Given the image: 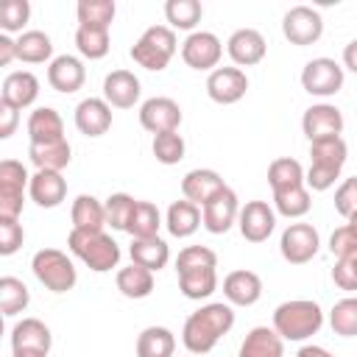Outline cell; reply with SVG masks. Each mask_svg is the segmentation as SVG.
<instances>
[{
  "mask_svg": "<svg viewBox=\"0 0 357 357\" xmlns=\"http://www.w3.org/2000/svg\"><path fill=\"white\" fill-rule=\"evenodd\" d=\"M234 326V310L231 304L215 301V304H204L201 310H195L181 329V340L187 346L190 354H206L215 349V343L229 335V329Z\"/></svg>",
  "mask_w": 357,
  "mask_h": 357,
  "instance_id": "6da1fadb",
  "label": "cell"
},
{
  "mask_svg": "<svg viewBox=\"0 0 357 357\" xmlns=\"http://www.w3.org/2000/svg\"><path fill=\"white\" fill-rule=\"evenodd\" d=\"M346 156H349V148H346L343 137H329V139L310 142V170L304 173L307 190H315V192L329 190L340 178Z\"/></svg>",
  "mask_w": 357,
  "mask_h": 357,
  "instance_id": "7a4b0ae2",
  "label": "cell"
},
{
  "mask_svg": "<svg viewBox=\"0 0 357 357\" xmlns=\"http://www.w3.org/2000/svg\"><path fill=\"white\" fill-rule=\"evenodd\" d=\"M324 326V312L312 298L282 301L273 310V329L282 340H307Z\"/></svg>",
  "mask_w": 357,
  "mask_h": 357,
  "instance_id": "3957f363",
  "label": "cell"
},
{
  "mask_svg": "<svg viewBox=\"0 0 357 357\" xmlns=\"http://www.w3.org/2000/svg\"><path fill=\"white\" fill-rule=\"evenodd\" d=\"M67 248L95 273H106L112 268H117L120 262V245L112 234L106 231H84V229H73L67 234Z\"/></svg>",
  "mask_w": 357,
  "mask_h": 357,
  "instance_id": "277c9868",
  "label": "cell"
},
{
  "mask_svg": "<svg viewBox=\"0 0 357 357\" xmlns=\"http://www.w3.org/2000/svg\"><path fill=\"white\" fill-rule=\"evenodd\" d=\"M176 47H178V42H176L173 28H167V25H151V28L134 42L131 59H134L139 67L159 73V70H165V67L170 64V59L176 56Z\"/></svg>",
  "mask_w": 357,
  "mask_h": 357,
  "instance_id": "5b68a950",
  "label": "cell"
},
{
  "mask_svg": "<svg viewBox=\"0 0 357 357\" xmlns=\"http://www.w3.org/2000/svg\"><path fill=\"white\" fill-rule=\"evenodd\" d=\"M31 271L39 279V284H45L50 293H67L78 282V273H75L73 259L64 251H59V248H42V251H36L33 259H31Z\"/></svg>",
  "mask_w": 357,
  "mask_h": 357,
  "instance_id": "8992f818",
  "label": "cell"
},
{
  "mask_svg": "<svg viewBox=\"0 0 357 357\" xmlns=\"http://www.w3.org/2000/svg\"><path fill=\"white\" fill-rule=\"evenodd\" d=\"M28 184H31V176L22 167V162L17 159L0 162V218H20Z\"/></svg>",
  "mask_w": 357,
  "mask_h": 357,
  "instance_id": "52a82bcc",
  "label": "cell"
},
{
  "mask_svg": "<svg viewBox=\"0 0 357 357\" xmlns=\"http://www.w3.org/2000/svg\"><path fill=\"white\" fill-rule=\"evenodd\" d=\"M301 86H304V92L318 95V98L337 95L340 86H343V67L335 59H326V56L312 59L301 70Z\"/></svg>",
  "mask_w": 357,
  "mask_h": 357,
  "instance_id": "ba28073f",
  "label": "cell"
},
{
  "mask_svg": "<svg viewBox=\"0 0 357 357\" xmlns=\"http://www.w3.org/2000/svg\"><path fill=\"white\" fill-rule=\"evenodd\" d=\"M318 245H321V237L312 223H290L279 240V251L290 265L310 262L318 254Z\"/></svg>",
  "mask_w": 357,
  "mask_h": 357,
  "instance_id": "9c48e42d",
  "label": "cell"
},
{
  "mask_svg": "<svg viewBox=\"0 0 357 357\" xmlns=\"http://www.w3.org/2000/svg\"><path fill=\"white\" fill-rule=\"evenodd\" d=\"M282 33L290 45H298V47H307L312 42L321 39L324 33V20L315 8L310 6H293L284 20H282Z\"/></svg>",
  "mask_w": 357,
  "mask_h": 357,
  "instance_id": "30bf717a",
  "label": "cell"
},
{
  "mask_svg": "<svg viewBox=\"0 0 357 357\" xmlns=\"http://www.w3.org/2000/svg\"><path fill=\"white\" fill-rule=\"evenodd\" d=\"M237 218H240V201L231 187H223L201 206L204 229L212 234H226L231 229V223H237Z\"/></svg>",
  "mask_w": 357,
  "mask_h": 357,
  "instance_id": "8fae6325",
  "label": "cell"
},
{
  "mask_svg": "<svg viewBox=\"0 0 357 357\" xmlns=\"http://www.w3.org/2000/svg\"><path fill=\"white\" fill-rule=\"evenodd\" d=\"M223 56V45L212 31H192L181 42V59L192 70H218V61Z\"/></svg>",
  "mask_w": 357,
  "mask_h": 357,
  "instance_id": "7c38bea8",
  "label": "cell"
},
{
  "mask_svg": "<svg viewBox=\"0 0 357 357\" xmlns=\"http://www.w3.org/2000/svg\"><path fill=\"white\" fill-rule=\"evenodd\" d=\"M139 126L145 131H151L153 137L165 134V131H178V126H181V106L173 98H165V95L148 98L139 106Z\"/></svg>",
  "mask_w": 357,
  "mask_h": 357,
  "instance_id": "4fadbf2b",
  "label": "cell"
},
{
  "mask_svg": "<svg viewBox=\"0 0 357 357\" xmlns=\"http://www.w3.org/2000/svg\"><path fill=\"white\" fill-rule=\"evenodd\" d=\"M237 226L248 243H265L276 229V209L268 201H245V206H240Z\"/></svg>",
  "mask_w": 357,
  "mask_h": 357,
  "instance_id": "5bb4252c",
  "label": "cell"
},
{
  "mask_svg": "<svg viewBox=\"0 0 357 357\" xmlns=\"http://www.w3.org/2000/svg\"><path fill=\"white\" fill-rule=\"evenodd\" d=\"M245 92H248V78L240 67H218L206 78V95L220 106L237 103Z\"/></svg>",
  "mask_w": 357,
  "mask_h": 357,
  "instance_id": "9a60e30c",
  "label": "cell"
},
{
  "mask_svg": "<svg viewBox=\"0 0 357 357\" xmlns=\"http://www.w3.org/2000/svg\"><path fill=\"white\" fill-rule=\"evenodd\" d=\"M301 131L307 134L310 142L318 139H329V137H340L343 131V114L337 106L332 103H315L304 112L301 117Z\"/></svg>",
  "mask_w": 357,
  "mask_h": 357,
  "instance_id": "2e32d148",
  "label": "cell"
},
{
  "mask_svg": "<svg viewBox=\"0 0 357 357\" xmlns=\"http://www.w3.org/2000/svg\"><path fill=\"white\" fill-rule=\"evenodd\" d=\"M142 95L139 78L128 70H112L103 78V100L114 109H131Z\"/></svg>",
  "mask_w": 357,
  "mask_h": 357,
  "instance_id": "e0dca14e",
  "label": "cell"
},
{
  "mask_svg": "<svg viewBox=\"0 0 357 357\" xmlns=\"http://www.w3.org/2000/svg\"><path fill=\"white\" fill-rule=\"evenodd\" d=\"M226 50H229V56H231V61H234L237 67H251V64H259V61L265 59L268 45H265V36H262L259 31H254V28H240V31H234V33L229 36Z\"/></svg>",
  "mask_w": 357,
  "mask_h": 357,
  "instance_id": "ac0fdd59",
  "label": "cell"
},
{
  "mask_svg": "<svg viewBox=\"0 0 357 357\" xmlns=\"http://www.w3.org/2000/svg\"><path fill=\"white\" fill-rule=\"evenodd\" d=\"M84 81H86V70H84L81 59H75V56H70V53L56 56V59L50 61V67H47V84H50L56 92H61V95L78 92V89L84 86Z\"/></svg>",
  "mask_w": 357,
  "mask_h": 357,
  "instance_id": "d6986e66",
  "label": "cell"
},
{
  "mask_svg": "<svg viewBox=\"0 0 357 357\" xmlns=\"http://www.w3.org/2000/svg\"><path fill=\"white\" fill-rule=\"evenodd\" d=\"M39 98V78L28 70H17L8 73L3 86H0V103L11 106V109H25Z\"/></svg>",
  "mask_w": 357,
  "mask_h": 357,
  "instance_id": "ffe728a7",
  "label": "cell"
},
{
  "mask_svg": "<svg viewBox=\"0 0 357 357\" xmlns=\"http://www.w3.org/2000/svg\"><path fill=\"white\" fill-rule=\"evenodd\" d=\"M75 128L84 137H103L112 128V106L103 98H84L75 106Z\"/></svg>",
  "mask_w": 357,
  "mask_h": 357,
  "instance_id": "44dd1931",
  "label": "cell"
},
{
  "mask_svg": "<svg viewBox=\"0 0 357 357\" xmlns=\"http://www.w3.org/2000/svg\"><path fill=\"white\" fill-rule=\"evenodd\" d=\"M31 201H36L42 209H53L67 198V178L59 170H36L28 184Z\"/></svg>",
  "mask_w": 357,
  "mask_h": 357,
  "instance_id": "7402d4cb",
  "label": "cell"
},
{
  "mask_svg": "<svg viewBox=\"0 0 357 357\" xmlns=\"http://www.w3.org/2000/svg\"><path fill=\"white\" fill-rule=\"evenodd\" d=\"M223 296L234 307H251L262 296V279L254 271H231L223 279Z\"/></svg>",
  "mask_w": 357,
  "mask_h": 357,
  "instance_id": "603a6c76",
  "label": "cell"
},
{
  "mask_svg": "<svg viewBox=\"0 0 357 357\" xmlns=\"http://www.w3.org/2000/svg\"><path fill=\"white\" fill-rule=\"evenodd\" d=\"M226 184L220 178L218 170H209V167H195L190 170L184 178H181V195L187 201H192L195 206H204L215 192H220Z\"/></svg>",
  "mask_w": 357,
  "mask_h": 357,
  "instance_id": "cb8c5ba5",
  "label": "cell"
},
{
  "mask_svg": "<svg viewBox=\"0 0 357 357\" xmlns=\"http://www.w3.org/2000/svg\"><path fill=\"white\" fill-rule=\"evenodd\" d=\"M284 354V340L273 326H254L245 340L240 343L237 357H282Z\"/></svg>",
  "mask_w": 357,
  "mask_h": 357,
  "instance_id": "d4e9b609",
  "label": "cell"
},
{
  "mask_svg": "<svg viewBox=\"0 0 357 357\" xmlns=\"http://www.w3.org/2000/svg\"><path fill=\"white\" fill-rule=\"evenodd\" d=\"M28 156H31L36 170H59L61 173L73 159V148H70L67 137L56 139V142H39V145L31 142L28 145Z\"/></svg>",
  "mask_w": 357,
  "mask_h": 357,
  "instance_id": "484cf974",
  "label": "cell"
},
{
  "mask_svg": "<svg viewBox=\"0 0 357 357\" xmlns=\"http://www.w3.org/2000/svg\"><path fill=\"white\" fill-rule=\"evenodd\" d=\"M28 137L31 142H56V139H64V120L56 109L50 106H39L31 112L28 117Z\"/></svg>",
  "mask_w": 357,
  "mask_h": 357,
  "instance_id": "4316f807",
  "label": "cell"
},
{
  "mask_svg": "<svg viewBox=\"0 0 357 357\" xmlns=\"http://www.w3.org/2000/svg\"><path fill=\"white\" fill-rule=\"evenodd\" d=\"M204 220H201V206H195L192 201H173L170 206H167V218H165V226H167V231L173 234V237H190V234H195L198 231V226H201Z\"/></svg>",
  "mask_w": 357,
  "mask_h": 357,
  "instance_id": "83f0119b",
  "label": "cell"
},
{
  "mask_svg": "<svg viewBox=\"0 0 357 357\" xmlns=\"http://www.w3.org/2000/svg\"><path fill=\"white\" fill-rule=\"evenodd\" d=\"M53 335L50 329L39 321V318H22L14 324L11 329V349H39V351H50Z\"/></svg>",
  "mask_w": 357,
  "mask_h": 357,
  "instance_id": "f1b7e54d",
  "label": "cell"
},
{
  "mask_svg": "<svg viewBox=\"0 0 357 357\" xmlns=\"http://www.w3.org/2000/svg\"><path fill=\"white\" fill-rule=\"evenodd\" d=\"M131 262L142 265L148 271H162L170 262V248L162 237H142V240H131Z\"/></svg>",
  "mask_w": 357,
  "mask_h": 357,
  "instance_id": "f546056e",
  "label": "cell"
},
{
  "mask_svg": "<svg viewBox=\"0 0 357 357\" xmlns=\"http://www.w3.org/2000/svg\"><path fill=\"white\" fill-rule=\"evenodd\" d=\"M70 218H73V229H84V231H103L106 226V206L95 198V195H78L73 201V209H70Z\"/></svg>",
  "mask_w": 357,
  "mask_h": 357,
  "instance_id": "4dcf8cb0",
  "label": "cell"
},
{
  "mask_svg": "<svg viewBox=\"0 0 357 357\" xmlns=\"http://www.w3.org/2000/svg\"><path fill=\"white\" fill-rule=\"evenodd\" d=\"M176 337L167 326H145L137 337V357H173Z\"/></svg>",
  "mask_w": 357,
  "mask_h": 357,
  "instance_id": "1f68e13d",
  "label": "cell"
},
{
  "mask_svg": "<svg viewBox=\"0 0 357 357\" xmlns=\"http://www.w3.org/2000/svg\"><path fill=\"white\" fill-rule=\"evenodd\" d=\"M117 290L126 298H148L153 293V271L142 265H128L117 271Z\"/></svg>",
  "mask_w": 357,
  "mask_h": 357,
  "instance_id": "d6a6232c",
  "label": "cell"
},
{
  "mask_svg": "<svg viewBox=\"0 0 357 357\" xmlns=\"http://www.w3.org/2000/svg\"><path fill=\"white\" fill-rule=\"evenodd\" d=\"M159 226H162L159 206L151 201H137L126 231L131 234V240H142V237H159Z\"/></svg>",
  "mask_w": 357,
  "mask_h": 357,
  "instance_id": "836d02e7",
  "label": "cell"
},
{
  "mask_svg": "<svg viewBox=\"0 0 357 357\" xmlns=\"http://www.w3.org/2000/svg\"><path fill=\"white\" fill-rule=\"evenodd\" d=\"M178 290H181L187 298H192V301L209 298V296L218 290V271H215V268L184 271V273H178Z\"/></svg>",
  "mask_w": 357,
  "mask_h": 357,
  "instance_id": "e575fe53",
  "label": "cell"
},
{
  "mask_svg": "<svg viewBox=\"0 0 357 357\" xmlns=\"http://www.w3.org/2000/svg\"><path fill=\"white\" fill-rule=\"evenodd\" d=\"M310 206H312V201H310L307 184L273 190V209L279 215H284V218H304L310 212Z\"/></svg>",
  "mask_w": 357,
  "mask_h": 357,
  "instance_id": "d590c367",
  "label": "cell"
},
{
  "mask_svg": "<svg viewBox=\"0 0 357 357\" xmlns=\"http://www.w3.org/2000/svg\"><path fill=\"white\" fill-rule=\"evenodd\" d=\"M53 56V42L45 31H25L17 39V59L25 64H42Z\"/></svg>",
  "mask_w": 357,
  "mask_h": 357,
  "instance_id": "8d00e7d4",
  "label": "cell"
},
{
  "mask_svg": "<svg viewBox=\"0 0 357 357\" xmlns=\"http://www.w3.org/2000/svg\"><path fill=\"white\" fill-rule=\"evenodd\" d=\"M114 0H78L75 14H78V25L86 28H109L114 20Z\"/></svg>",
  "mask_w": 357,
  "mask_h": 357,
  "instance_id": "74e56055",
  "label": "cell"
},
{
  "mask_svg": "<svg viewBox=\"0 0 357 357\" xmlns=\"http://www.w3.org/2000/svg\"><path fill=\"white\" fill-rule=\"evenodd\" d=\"M75 47L84 59H103L112 47L109 42V28H86V25H78L75 31Z\"/></svg>",
  "mask_w": 357,
  "mask_h": 357,
  "instance_id": "f35d334b",
  "label": "cell"
},
{
  "mask_svg": "<svg viewBox=\"0 0 357 357\" xmlns=\"http://www.w3.org/2000/svg\"><path fill=\"white\" fill-rule=\"evenodd\" d=\"M329 326L340 337H357V296L335 301V307L329 310Z\"/></svg>",
  "mask_w": 357,
  "mask_h": 357,
  "instance_id": "ab89813d",
  "label": "cell"
},
{
  "mask_svg": "<svg viewBox=\"0 0 357 357\" xmlns=\"http://www.w3.org/2000/svg\"><path fill=\"white\" fill-rule=\"evenodd\" d=\"M201 14L204 8L198 0H167L165 3V17L170 28H178V31H192L201 22Z\"/></svg>",
  "mask_w": 357,
  "mask_h": 357,
  "instance_id": "60d3db41",
  "label": "cell"
},
{
  "mask_svg": "<svg viewBox=\"0 0 357 357\" xmlns=\"http://www.w3.org/2000/svg\"><path fill=\"white\" fill-rule=\"evenodd\" d=\"M268 184H271V190H284V187L304 184V167H301V162H296L290 156L273 159L271 167H268Z\"/></svg>",
  "mask_w": 357,
  "mask_h": 357,
  "instance_id": "b9f144b4",
  "label": "cell"
},
{
  "mask_svg": "<svg viewBox=\"0 0 357 357\" xmlns=\"http://www.w3.org/2000/svg\"><path fill=\"white\" fill-rule=\"evenodd\" d=\"M28 301H31V293L22 284V279H17V276H3L0 279V310H3V315L22 312L28 307Z\"/></svg>",
  "mask_w": 357,
  "mask_h": 357,
  "instance_id": "7bdbcfd3",
  "label": "cell"
},
{
  "mask_svg": "<svg viewBox=\"0 0 357 357\" xmlns=\"http://www.w3.org/2000/svg\"><path fill=\"white\" fill-rule=\"evenodd\" d=\"M151 148H153L156 162H162V165H178V162L184 159V151H187V145H184V139H181L178 131L156 134Z\"/></svg>",
  "mask_w": 357,
  "mask_h": 357,
  "instance_id": "ee69618b",
  "label": "cell"
},
{
  "mask_svg": "<svg viewBox=\"0 0 357 357\" xmlns=\"http://www.w3.org/2000/svg\"><path fill=\"white\" fill-rule=\"evenodd\" d=\"M103 206H106V226H112V229H117V231H126L137 201H134L128 192H112Z\"/></svg>",
  "mask_w": 357,
  "mask_h": 357,
  "instance_id": "f6af8a7d",
  "label": "cell"
},
{
  "mask_svg": "<svg viewBox=\"0 0 357 357\" xmlns=\"http://www.w3.org/2000/svg\"><path fill=\"white\" fill-rule=\"evenodd\" d=\"M198 268H218V254L206 245H187L176 257V273L198 271Z\"/></svg>",
  "mask_w": 357,
  "mask_h": 357,
  "instance_id": "bcb514c9",
  "label": "cell"
},
{
  "mask_svg": "<svg viewBox=\"0 0 357 357\" xmlns=\"http://www.w3.org/2000/svg\"><path fill=\"white\" fill-rule=\"evenodd\" d=\"M28 17H31V3L28 0H3L0 3V28H3V33L22 31Z\"/></svg>",
  "mask_w": 357,
  "mask_h": 357,
  "instance_id": "7dc6e473",
  "label": "cell"
},
{
  "mask_svg": "<svg viewBox=\"0 0 357 357\" xmlns=\"http://www.w3.org/2000/svg\"><path fill=\"white\" fill-rule=\"evenodd\" d=\"M22 240H25V231L20 218H0V254L11 257L22 245Z\"/></svg>",
  "mask_w": 357,
  "mask_h": 357,
  "instance_id": "c3c4849f",
  "label": "cell"
},
{
  "mask_svg": "<svg viewBox=\"0 0 357 357\" xmlns=\"http://www.w3.org/2000/svg\"><path fill=\"white\" fill-rule=\"evenodd\" d=\"M329 251H332L337 259H349V257L357 254V234L349 229V223H346V226H337V229L332 231V237H329Z\"/></svg>",
  "mask_w": 357,
  "mask_h": 357,
  "instance_id": "681fc988",
  "label": "cell"
},
{
  "mask_svg": "<svg viewBox=\"0 0 357 357\" xmlns=\"http://www.w3.org/2000/svg\"><path fill=\"white\" fill-rule=\"evenodd\" d=\"M335 212L343 215L346 220L357 212V176L346 178V181L335 190Z\"/></svg>",
  "mask_w": 357,
  "mask_h": 357,
  "instance_id": "f907efd6",
  "label": "cell"
},
{
  "mask_svg": "<svg viewBox=\"0 0 357 357\" xmlns=\"http://www.w3.org/2000/svg\"><path fill=\"white\" fill-rule=\"evenodd\" d=\"M332 279L340 290H357V254L349 259H337L332 268Z\"/></svg>",
  "mask_w": 357,
  "mask_h": 357,
  "instance_id": "816d5d0a",
  "label": "cell"
},
{
  "mask_svg": "<svg viewBox=\"0 0 357 357\" xmlns=\"http://www.w3.org/2000/svg\"><path fill=\"white\" fill-rule=\"evenodd\" d=\"M17 109H11V106H6V103H0V139H8L11 134H14V128H17Z\"/></svg>",
  "mask_w": 357,
  "mask_h": 357,
  "instance_id": "f5cc1de1",
  "label": "cell"
},
{
  "mask_svg": "<svg viewBox=\"0 0 357 357\" xmlns=\"http://www.w3.org/2000/svg\"><path fill=\"white\" fill-rule=\"evenodd\" d=\"M17 59V39L8 33H0V67H8Z\"/></svg>",
  "mask_w": 357,
  "mask_h": 357,
  "instance_id": "db71d44e",
  "label": "cell"
},
{
  "mask_svg": "<svg viewBox=\"0 0 357 357\" xmlns=\"http://www.w3.org/2000/svg\"><path fill=\"white\" fill-rule=\"evenodd\" d=\"M343 64L357 75V39H351V42L343 47Z\"/></svg>",
  "mask_w": 357,
  "mask_h": 357,
  "instance_id": "11a10c76",
  "label": "cell"
},
{
  "mask_svg": "<svg viewBox=\"0 0 357 357\" xmlns=\"http://www.w3.org/2000/svg\"><path fill=\"white\" fill-rule=\"evenodd\" d=\"M296 357H335L332 351H326L324 346H315V343H307V346H301L298 351H296Z\"/></svg>",
  "mask_w": 357,
  "mask_h": 357,
  "instance_id": "9f6ffc18",
  "label": "cell"
},
{
  "mask_svg": "<svg viewBox=\"0 0 357 357\" xmlns=\"http://www.w3.org/2000/svg\"><path fill=\"white\" fill-rule=\"evenodd\" d=\"M11 357H47V351H39V349H14Z\"/></svg>",
  "mask_w": 357,
  "mask_h": 357,
  "instance_id": "6f0895ef",
  "label": "cell"
},
{
  "mask_svg": "<svg viewBox=\"0 0 357 357\" xmlns=\"http://www.w3.org/2000/svg\"><path fill=\"white\" fill-rule=\"evenodd\" d=\"M349 229H351V231H354V234H357V212H354V215H351V218H349Z\"/></svg>",
  "mask_w": 357,
  "mask_h": 357,
  "instance_id": "680465c9",
  "label": "cell"
}]
</instances>
